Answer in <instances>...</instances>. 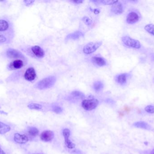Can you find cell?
Masks as SVG:
<instances>
[{
	"instance_id": "6da1fadb",
	"label": "cell",
	"mask_w": 154,
	"mask_h": 154,
	"mask_svg": "<svg viewBox=\"0 0 154 154\" xmlns=\"http://www.w3.org/2000/svg\"><path fill=\"white\" fill-rule=\"evenodd\" d=\"M56 80L57 79L55 76H49L42 79L36 83L34 86V87L40 90L48 89L55 85Z\"/></svg>"
},
{
	"instance_id": "7a4b0ae2",
	"label": "cell",
	"mask_w": 154,
	"mask_h": 154,
	"mask_svg": "<svg viewBox=\"0 0 154 154\" xmlns=\"http://www.w3.org/2000/svg\"><path fill=\"white\" fill-rule=\"evenodd\" d=\"M0 33L14 36L12 24L6 18H0Z\"/></svg>"
},
{
	"instance_id": "3957f363",
	"label": "cell",
	"mask_w": 154,
	"mask_h": 154,
	"mask_svg": "<svg viewBox=\"0 0 154 154\" xmlns=\"http://www.w3.org/2000/svg\"><path fill=\"white\" fill-rule=\"evenodd\" d=\"M121 40L123 44L128 48L136 49H138L141 48V44L139 41L133 39L129 36H124L122 37Z\"/></svg>"
},
{
	"instance_id": "277c9868",
	"label": "cell",
	"mask_w": 154,
	"mask_h": 154,
	"mask_svg": "<svg viewBox=\"0 0 154 154\" xmlns=\"http://www.w3.org/2000/svg\"><path fill=\"white\" fill-rule=\"evenodd\" d=\"M5 55L6 57L10 59H26L25 56L21 52L12 48H9L7 49L5 52Z\"/></svg>"
},
{
	"instance_id": "5b68a950",
	"label": "cell",
	"mask_w": 154,
	"mask_h": 154,
	"mask_svg": "<svg viewBox=\"0 0 154 154\" xmlns=\"http://www.w3.org/2000/svg\"><path fill=\"white\" fill-rule=\"evenodd\" d=\"M101 41L96 42H91L86 44L83 47V53L86 54H90L96 51L102 45Z\"/></svg>"
},
{
	"instance_id": "8992f818",
	"label": "cell",
	"mask_w": 154,
	"mask_h": 154,
	"mask_svg": "<svg viewBox=\"0 0 154 154\" xmlns=\"http://www.w3.org/2000/svg\"><path fill=\"white\" fill-rule=\"evenodd\" d=\"M99 104V101L95 99H85L82 103V106L83 109L87 111H91L95 109Z\"/></svg>"
},
{
	"instance_id": "52a82bcc",
	"label": "cell",
	"mask_w": 154,
	"mask_h": 154,
	"mask_svg": "<svg viewBox=\"0 0 154 154\" xmlns=\"http://www.w3.org/2000/svg\"><path fill=\"white\" fill-rule=\"evenodd\" d=\"M140 19V15L139 13L136 11H132L128 14L126 21L128 24H134L139 21Z\"/></svg>"
},
{
	"instance_id": "ba28073f",
	"label": "cell",
	"mask_w": 154,
	"mask_h": 154,
	"mask_svg": "<svg viewBox=\"0 0 154 154\" xmlns=\"http://www.w3.org/2000/svg\"><path fill=\"white\" fill-rule=\"evenodd\" d=\"M131 77V75L130 73H121L116 76L115 79L116 82L119 85L124 86L127 83L128 81Z\"/></svg>"
},
{
	"instance_id": "9c48e42d",
	"label": "cell",
	"mask_w": 154,
	"mask_h": 154,
	"mask_svg": "<svg viewBox=\"0 0 154 154\" xmlns=\"http://www.w3.org/2000/svg\"><path fill=\"white\" fill-rule=\"evenodd\" d=\"M24 66L23 60L21 59H17L10 62L7 66V69L10 71L17 70L20 69Z\"/></svg>"
},
{
	"instance_id": "30bf717a",
	"label": "cell",
	"mask_w": 154,
	"mask_h": 154,
	"mask_svg": "<svg viewBox=\"0 0 154 154\" xmlns=\"http://www.w3.org/2000/svg\"><path fill=\"white\" fill-rule=\"evenodd\" d=\"M124 11V6L121 2H119L112 5L110 9V13L114 15H118Z\"/></svg>"
},
{
	"instance_id": "8fae6325",
	"label": "cell",
	"mask_w": 154,
	"mask_h": 154,
	"mask_svg": "<svg viewBox=\"0 0 154 154\" xmlns=\"http://www.w3.org/2000/svg\"><path fill=\"white\" fill-rule=\"evenodd\" d=\"M36 76H37V75H36L35 69L32 67H31V68H28L26 70L23 77L26 80L32 82V81L35 80Z\"/></svg>"
},
{
	"instance_id": "7c38bea8",
	"label": "cell",
	"mask_w": 154,
	"mask_h": 154,
	"mask_svg": "<svg viewBox=\"0 0 154 154\" xmlns=\"http://www.w3.org/2000/svg\"><path fill=\"white\" fill-rule=\"evenodd\" d=\"M63 135L65 139V144L68 148L69 149H73L75 145L69 139L70 135V131L68 128H65L63 130Z\"/></svg>"
},
{
	"instance_id": "4fadbf2b",
	"label": "cell",
	"mask_w": 154,
	"mask_h": 154,
	"mask_svg": "<svg viewBox=\"0 0 154 154\" xmlns=\"http://www.w3.org/2000/svg\"><path fill=\"white\" fill-rule=\"evenodd\" d=\"M14 37V35L0 33V45L10 44Z\"/></svg>"
},
{
	"instance_id": "5bb4252c",
	"label": "cell",
	"mask_w": 154,
	"mask_h": 154,
	"mask_svg": "<svg viewBox=\"0 0 154 154\" xmlns=\"http://www.w3.org/2000/svg\"><path fill=\"white\" fill-rule=\"evenodd\" d=\"M14 140L15 143L18 144H25L29 141V139L27 136L24 134H20L18 133L14 134Z\"/></svg>"
},
{
	"instance_id": "9a60e30c",
	"label": "cell",
	"mask_w": 154,
	"mask_h": 154,
	"mask_svg": "<svg viewBox=\"0 0 154 154\" xmlns=\"http://www.w3.org/2000/svg\"><path fill=\"white\" fill-rule=\"evenodd\" d=\"M54 133L51 131H44L40 135L41 140L43 142H50L54 138Z\"/></svg>"
},
{
	"instance_id": "2e32d148",
	"label": "cell",
	"mask_w": 154,
	"mask_h": 154,
	"mask_svg": "<svg viewBox=\"0 0 154 154\" xmlns=\"http://www.w3.org/2000/svg\"><path fill=\"white\" fill-rule=\"evenodd\" d=\"M32 52L37 58H42L45 56L44 50L38 45L32 46L31 48Z\"/></svg>"
},
{
	"instance_id": "e0dca14e",
	"label": "cell",
	"mask_w": 154,
	"mask_h": 154,
	"mask_svg": "<svg viewBox=\"0 0 154 154\" xmlns=\"http://www.w3.org/2000/svg\"><path fill=\"white\" fill-rule=\"evenodd\" d=\"M84 33L80 31H76L67 35L66 40V41L69 40H75L79 39L82 37H84Z\"/></svg>"
},
{
	"instance_id": "ac0fdd59",
	"label": "cell",
	"mask_w": 154,
	"mask_h": 154,
	"mask_svg": "<svg viewBox=\"0 0 154 154\" xmlns=\"http://www.w3.org/2000/svg\"><path fill=\"white\" fill-rule=\"evenodd\" d=\"M92 63L98 67H103L106 65V61L104 58L100 57H94L92 58Z\"/></svg>"
},
{
	"instance_id": "d6986e66",
	"label": "cell",
	"mask_w": 154,
	"mask_h": 154,
	"mask_svg": "<svg viewBox=\"0 0 154 154\" xmlns=\"http://www.w3.org/2000/svg\"><path fill=\"white\" fill-rule=\"evenodd\" d=\"M104 88V84L99 80L95 81L93 85V88L96 92H99L103 90Z\"/></svg>"
},
{
	"instance_id": "ffe728a7",
	"label": "cell",
	"mask_w": 154,
	"mask_h": 154,
	"mask_svg": "<svg viewBox=\"0 0 154 154\" xmlns=\"http://www.w3.org/2000/svg\"><path fill=\"white\" fill-rule=\"evenodd\" d=\"M11 130V127L9 125L0 122V134H5Z\"/></svg>"
},
{
	"instance_id": "44dd1931",
	"label": "cell",
	"mask_w": 154,
	"mask_h": 154,
	"mask_svg": "<svg viewBox=\"0 0 154 154\" xmlns=\"http://www.w3.org/2000/svg\"><path fill=\"white\" fill-rule=\"evenodd\" d=\"M134 126L135 127L142 129H149L150 128V125L148 124L143 121L136 122L134 124Z\"/></svg>"
},
{
	"instance_id": "7402d4cb",
	"label": "cell",
	"mask_w": 154,
	"mask_h": 154,
	"mask_svg": "<svg viewBox=\"0 0 154 154\" xmlns=\"http://www.w3.org/2000/svg\"><path fill=\"white\" fill-rule=\"evenodd\" d=\"M72 97L76 99H82L85 98V96L82 92L79 91H74L71 93Z\"/></svg>"
},
{
	"instance_id": "603a6c76",
	"label": "cell",
	"mask_w": 154,
	"mask_h": 154,
	"mask_svg": "<svg viewBox=\"0 0 154 154\" xmlns=\"http://www.w3.org/2000/svg\"><path fill=\"white\" fill-rule=\"evenodd\" d=\"M28 133L29 135L32 137H36L39 134V130L38 128L35 127H29L28 130Z\"/></svg>"
},
{
	"instance_id": "cb8c5ba5",
	"label": "cell",
	"mask_w": 154,
	"mask_h": 154,
	"mask_svg": "<svg viewBox=\"0 0 154 154\" xmlns=\"http://www.w3.org/2000/svg\"><path fill=\"white\" fill-rule=\"evenodd\" d=\"M92 2L104 5H113L118 2V1H93Z\"/></svg>"
},
{
	"instance_id": "d4e9b609",
	"label": "cell",
	"mask_w": 154,
	"mask_h": 154,
	"mask_svg": "<svg viewBox=\"0 0 154 154\" xmlns=\"http://www.w3.org/2000/svg\"><path fill=\"white\" fill-rule=\"evenodd\" d=\"M145 30L148 33L154 36V24H148L145 26Z\"/></svg>"
},
{
	"instance_id": "484cf974",
	"label": "cell",
	"mask_w": 154,
	"mask_h": 154,
	"mask_svg": "<svg viewBox=\"0 0 154 154\" xmlns=\"http://www.w3.org/2000/svg\"><path fill=\"white\" fill-rule=\"evenodd\" d=\"M28 107L30 109H35V110H41L42 109V106L39 104L35 103H30L28 105Z\"/></svg>"
},
{
	"instance_id": "4316f807",
	"label": "cell",
	"mask_w": 154,
	"mask_h": 154,
	"mask_svg": "<svg viewBox=\"0 0 154 154\" xmlns=\"http://www.w3.org/2000/svg\"><path fill=\"white\" fill-rule=\"evenodd\" d=\"M52 110L54 113L56 114H59L62 113L63 109L61 107L57 105H54L52 106Z\"/></svg>"
},
{
	"instance_id": "83f0119b",
	"label": "cell",
	"mask_w": 154,
	"mask_h": 154,
	"mask_svg": "<svg viewBox=\"0 0 154 154\" xmlns=\"http://www.w3.org/2000/svg\"><path fill=\"white\" fill-rule=\"evenodd\" d=\"M83 21L84 22V23L86 24V25H88V26H91V24H92V21L88 17H87V16H85V17H83L82 19Z\"/></svg>"
},
{
	"instance_id": "f1b7e54d",
	"label": "cell",
	"mask_w": 154,
	"mask_h": 154,
	"mask_svg": "<svg viewBox=\"0 0 154 154\" xmlns=\"http://www.w3.org/2000/svg\"><path fill=\"white\" fill-rule=\"evenodd\" d=\"M145 110L147 113L154 114V106L152 105H148L146 107Z\"/></svg>"
},
{
	"instance_id": "f546056e",
	"label": "cell",
	"mask_w": 154,
	"mask_h": 154,
	"mask_svg": "<svg viewBox=\"0 0 154 154\" xmlns=\"http://www.w3.org/2000/svg\"><path fill=\"white\" fill-rule=\"evenodd\" d=\"M23 2L25 5L29 6L32 5L35 2V1H32V0H26V1H23Z\"/></svg>"
},
{
	"instance_id": "4dcf8cb0",
	"label": "cell",
	"mask_w": 154,
	"mask_h": 154,
	"mask_svg": "<svg viewBox=\"0 0 154 154\" xmlns=\"http://www.w3.org/2000/svg\"><path fill=\"white\" fill-rule=\"evenodd\" d=\"M72 2H73V3L75 4H81L83 2V1H82V0H78V1H72Z\"/></svg>"
},
{
	"instance_id": "1f68e13d",
	"label": "cell",
	"mask_w": 154,
	"mask_h": 154,
	"mask_svg": "<svg viewBox=\"0 0 154 154\" xmlns=\"http://www.w3.org/2000/svg\"><path fill=\"white\" fill-rule=\"evenodd\" d=\"M93 11H94V13L96 14H98L100 12V10H99V9H94Z\"/></svg>"
},
{
	"instance_id": "d6a6232c",
	"label": "cell",
	"mask_w": 154,
	"mask_h": 154,
	"mask_svg": "<svg viewBox=\"0 0 154 154\" xmlns=\"http://www.w3.org/2000/svg\"><path fill=\"white\" fill-rule=\"evenodd\" d=\"M0 154H5V153L4 152L3 150L0 147Z\"/></svg>"
},
{
	"instance_id": "836d02e7",
	"label": "cell",
	"mask_w": 154,
	"mask_h": 154,
	"mask_svg": "<svg viewBox=\"0 0 154 154\" xmlns=\"http://www.w3.org/2000/svg\"><path fill=\"white\" fill-rule=\"evenodd\" d=\"M0 113H1V114H5V115H7V114L6 113H5V112H4V111H0Z\"/></svg>"
},
{
	"instance_id": "e575fe53",
	"label": "cell",
	"mask_w": 154,
	"mask_h": 154,
	"mask_svg": "<svg viewBox=\"0 0 154 154\" xmlns=\"http://www.w3.org/2000/svg\"><path fill=\"white\" fill-rule=\"evenodd\" d=\"M151 154H154V149L151 152Z\"/></svg>"
},
{
	"instance_id": "d590c367",
	"label": "cell",
	"mask_w": 154,
	"mask_h": 154,
	"mask_svg": "<svg viewBox=\"0 0 154 154\" xmlns=\"http://www.w3.org/2000/svg\"><path fill=\"white\" fill-rule=\"evenodd\" d=\"M40 154L39 153H34V154Z\"/></svg>"
},
{
	"instance_id": "8d00e7d4",
	"label": "cell",
	"mask_w": 154,
	"mask_h": 154,
	"mask_svg": "<svg viewBox=\"0 0 154 154\" xmlns=\"http://www.w3.org/2000/svg\"><path fill=\"white\" fill-rule=\"evenodd\" d=\"M1 106H0V109H1Z\"/></svg>"
},
{
	"instance_id": "74e56055",
	"label": "cell",
	"mask_w": 154,
	"mask_h": 154,
	"mask_svg": "<svg viewBox=\"0 0 154 154\" xmlns=\"http://www.w3.org/2000/svg\"></svg>"
}]
</instances>
